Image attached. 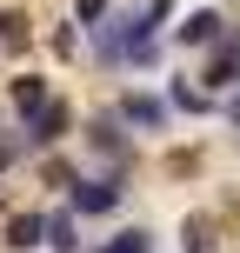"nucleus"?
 Returning a JSON list of instances; mask_svg holds the SVG:
<instances>
[{
  "mask_svg": "<svg viewBox=\"0 0 240 253\" xmlns=\"http://www.w3.org/2000/svg\"><path fill=\"white\" fill-rule=\"evenodd\" d=\"M40 40V20L20 7V0H0V60H27Z\"/></svg>",
  "mask_w": 240,
  "mask_h": 253,
  "instance_id": "obj_9",
  "label": "nucleus"
},
{
  "mask_svg": "<svg viewBox=\"0 0 240 253\" xmlns=\"http://www.w3.org/2000/svg\"><path fill=\"white\" fill-rule=\"evenodd\" d=\"M80 173H87V160H74V153H40L34 160V187L47 193V200H67V193L80 187Z\"/></svg>",
  "mask_w": 240,
  "mask_h": 253,
  "instance_id": "obj_10",
  "label": "nucleus"
},
{
  "mask_svg": "<svg viewBox=\"0 0 240 253\" xmlns=\"http://www.w3.org/2000/svg\"><path fill=\"white\" fill-rule=\"evenodd\" d=\"M47 47H53V60H80V53H87V34H80L74 20H53L47 27Z\"/></svg>",
  "mask_w": 240,
  "mask_h": 253,
  "instance_id": "obj_15",
  "label": "nucleus"
},
{
  "mask_svg": "<svg viewBox=\"0 0 240 253\" xmlns=\"http://www.w3.org/2000/svg\"><path fill=\"white\" fill-rule=\"evenodd\" d=\"M193 80H200L214 100H227V93L240 87V27H227V40L200 53V74H193Z\"/></svg>",
  "mask_w": 240,
  "mask_h": 253,
  "instance_id": "obj_6",
  "label": "nucleus"
},
{
  "mask_svg": "<svg viewBox=\"0 0 240 253\" xmlns=\"http://www.w3.org/2000/svg\"><path fill=\"white\" fill-rule=\"evenodd\" d=\"M0 253H47V207H13L0 220Z\"/></svg>",
  "mask_w": 240,
  "mask_h": 253,
  "instance_id": "obj_7",
  "label": "nucleus"
},
{
  "mask_svg": "<svg viewBox=\"0 0 240 253\" xmlns=\"http://www.w3.org/2000/svg\"><path fill=\"white\" fill-rule=\"evenodd\" d=\"M140 13H147L153 27H167V20H174V0H140Z\"/></svg>",
  "mask_w": 240,
  "mask_h": 253,
  "instance_id": "obj_18",
  "label": "nucleus"
},
{
  "mask_svg": "<svg viewBox=\"0 0 240 253\" xmlns=\"http://www.w3.org/2000/svg\"><path fill=\"white\" fill-rule=\"evenodd\" d=\"M107 107L127 120V133H134V140H140V133H167V126H174V107H167V93H153V87H120Z\"/></svg>",
  "mask_w": 240,
  "mask_h": 253,
  "instance_id": "obj_4",
  "label": "nucleus"
},
{
  "mask_svg": "<svg viewBox=\"0 0 240 253\" xmlns=\"http://www.w3.org/2000/svg\"><path fill=\"white\" fill-rule=\"evenodd\" d=\"M27 160H34V153H27V140L13 133V126H0V187H7L13 167H27Z\"/></svg>",
  "mask_w": 240,
  "mask_h": 253,
  "instance_id": "obj_16",
  "label": "nucleus"
},
{
  "mask_svg": "<svg viewBox=\"0 0 240 253\" xmlns=\"http://www.w3.org/2000/svg\"><path fill=\"white\" fill-rule=\"evenodd\" d=\"M160 93H167V107H174V114H193V120L220 114V100H214V93H207L193 74H167V87H160Z\"/></svg>",
  "mask_w": 240,
  "mask_h": 253,
  "instance_id": "obj_11",
  "label": "nucleus"
},
{
  "mask_svg": "<svg viewBox=\"0 0 240 253\" xmlns=\"http://www.w3.org/2000/svg\"><path fill=\"white\" fill-rule=\"evenodd\" d=\"M160 240H153V227H120V233H107V240H94L87 253H153Z\"/></svg>",
  "mask_w": 240,
  "mask_h": 253,
  "instance_id": "obj_14",
  "label": "nucleus"
},
{
  "mask_svg": "<svg viewBox=\"0 0 240 253\" xmlns=\"http://www.w3.org/2000/svg\"><path fill=\"white\" fill-rule=\"evenodd\" d=\"M227 13L220 7H193V13H180V27L167 40H174V47H187V53H207V47H220V40H227Z\"/></svg>",
  "mask_w": 240,
  "mask_h": 253,
  "instance_id": "obj_8",
  "label": "nucleus"
},
{
  "mask_svg": "<svg viewBox=\"0 0 240 253\" xmlns=\"http://www.w3.org/2000/svg\"><path fill=\"white\" fill-rule=\"evenodd\" d=\"M180 253H220V220L214 213H187L180 220Z\"/></svg>",
  "mask_w": 240,
  "mask_h": 253,
  "instance_id": "obj_13",
  "label": "nucleus"
},
{
  "mask_svg": "<svg viewBox=\"0 0 240 253\" xmlns=\"http://www.w3.org/2000/svg\"><path fill=\"white\" fill-rule=\"evenodd\" d=\"M67 20H74L80 34H94V27L114 20V0H74V13H67Z\"/></svg>",
  "mask_w": 240,
  "mask_h": 253,
  "instance_id": "obj_17",
  "label": "nucleus"
},
{
  "mask_svg": "<svg viewBox=\"0 0 240 253\" xmlns=\"http://www.w3.org/2000/svg\"><path fill=\"white\" fill-rule=\"evenodd\" d=\"M13 133L27 140V153H34V160H40V153H67V140L80 133V114H74V100H67V93H53V100L40 107L27 126H13Z\"/></svg>",
  "mask_w": 240,
  "mask_h": 253,
  "instance_id": "obj_3",
  "label": "nucleus"
},
{
  "mask_svg": "<svg viewBox=\"0 0 240 253\" xmlns=\"http://www.w3.org/2000/svg\"><path fill=\"white\" fill-rule=\"evenodd\" d=\"M53 93H60L53 74H40V67H13V74H7V114H13V126H27Z\"/></svg>",
  "mask_w": 240,
  "mask_h": 253,
  "instance_id": "obj_5",
  "label": "nucleus"
},
{
  "mask_svg": "<svg viewBox=\"0 0 240 253\" xmlns=\"http://www.w3.org/2000/svg\"><path fill=\"white\" fill-rule=\"evenodd\" d=\"M80 147H87V167H107V173H134L140 140L127 133V120L114 114V107H94V114H80Z\"/></svg>",
  "mask_w": 240,
  "mask_h": 253,
  "instance_id": "obj_1",
  "label": "nucleus"
},
{
  "mask_svg": "<svg viewBox=\"0 0 240 253\" xmlns=\"http://www.w3.org/2000/svg\"><path fill=\"white\" fill-rule=\"evenodd\" d=\"M127 193H134V173H107V167H87V173H80V187L67 193L60 207L80 220V227H87V220L120 213V207H127Z\"/></svg>",
  "mask_w": 240,
  "mask_h": 253,
  "instance_id": "obj_2",
  "label": "nucleus"
},
{
  "mask_svg": "<svg viewBox=\"0 0 240 253\" xmlns=\"http://www.w3.org/2000/svg\"><path fill=\"white\" fill-rule=\"evenodd\" d=\"M47 253H87V240H80V220L67 213L60 200L47 207Z\"/></svg>",
  "mask_w": 240,
  "mask_h": 253,
  "instance_id": "obj_12",
  "label": "nucleus"
},
{
  "mask_svg": "<svg viewBox=\"0 0 240 253\" xmlns=\"http://www.w3.org/2000/svg\"><path fill=\"white\" fill-rule=\"evenodd\" d=\"M220 114H227V126H234V133H240V87L227 93V100H220Z\"/></svg>",
  "mask_w": 240,
  "mask_h": 253,
  "instance_id": "obj_19",
  "label": "nucleus"
}]
</instances>
